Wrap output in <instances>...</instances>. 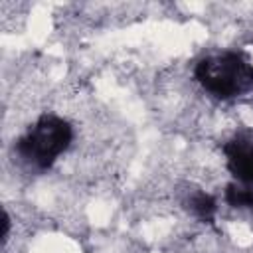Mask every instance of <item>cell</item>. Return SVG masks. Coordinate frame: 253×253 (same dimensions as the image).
<instances>
[{
	"mask_svg": "<svg viewBox=\"0 0 253 253\" xmlns=\"http://www.w3.org/2000/svg\"><path fill=\"white\" fill-rule=\"evenodd\" d=\"M225 168L235 182L253 186V138L235 134L223 144Z\"/></svg>",
	"mask_w": 253,
	"mask_h": 253,
	"instance_id": "3",
	"label": "cell"
},
{
	"mask_svg": "<svg viewBox=\"0 0 253 253\" xmlns=\"http://www.w3.org/2000/svg\"><path fill=\"white\" fill-rule=\"evenodd\" d=\"M200 87L215 99H237L253 89V61L243 51H221L202 57L194 67Z\"/></svg>",
	"mask_w": 253,
	"mask_h": 253,
	"instance_id": "1",
	"label": "cell"
},
{
	"mask_svg": "<svg viewBox=\"0 0 253 253\" xmlns=\"http://www.w3.org/2000/svg\"><path fill=\"white\" fill-rule=\"evenodd\" d=\"M188 210L196 219H200L204 223H211L217 215V200L210 192L200 190V192H194L190 196Z\"/></svg>",
	"mask_w": 253,
	"mask_h": 253,
	"instance_id": "4",
	"label": "cell"
},
{
	"mask_svg": "<svg viewBox=\"0 0 253 253\" xmlns=\"http://www.w3.org/2000/svg\"><path fill=\"white\" fill-rule=\"evenodd\" d=\"M71 142L73 126L67 119L57 115H42L16 140L14 152L28 168L47 170L71 146Z\"/></svg>",
	"mask_w": 253,
	"mask_h": 253,
	"instance_id": "2",
	"label": "cell"
},
{
	"mask_svg": "<svg viewBox=\"0 0 253 253\" xmlns=\"http://www.w3.org/2000/svg\"><path fill=\"white\" fill-rule=\"evenodd\" d=\"M223 200L231 208L253 211V186L251 184H241V182H231V184L225 186Z\"/></svg>",
	"mask_w": 253,
	"mask_h": 253,
	"instance_id": "5",
	"label": "cell"
}]
</instances>
